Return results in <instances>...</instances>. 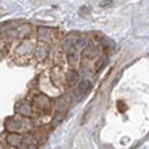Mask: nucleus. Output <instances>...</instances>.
I'll use <instances>...</instances> for the list:
<instances>
[{
  "instance_id": "nucleus-12",
  "label": "nucleus",
  "mask_w": 149,
  "mask_h": 149,
  "mask_svg": "<svg viewBox=\"0 0 149 149\" xmlns=\"http://www.w3.org/2000/svg\"><path fill=\"white\" fill-rule=\"evenodd\" d=\"M90 88H91V82L88 81V79H82L79 84H78V91H79V94H86L90 91Z\"/></svg>"
},
{
  "instance_id": "nucleus-11",
  "label": "nucleus",
  "mask_w": 149,
  "mask_h": 149,
  "mask_svg": "<svg viewBox=\"0 0 149 149\" xmlns=\"http://www.w3.org/2000/svg\"><path fill=\"white\" fill-rule=\"evenodd\" d=\"M66 84L69 86H73V85H76L79 84V73L76 69H70L66 72Z\"/></svg>"
},
{
  "instance_id": "nucleus-13",
  "label": "nucleus",
  "mask_w": 149,
  "mask_h": 149,
  "mask_svg": "<svg viewBox=\"0 0 149 149\" xmlns=\"http://www.w3.org/2000/svg\"><path fill=\"white\" fill-rule=\"evenodd\" d=\"M63 118H64V112H55V115H54V118L51 121V125L52 127H57L58 124L63 121Z\"/></svg>"
},
{
  "instance_id": "nucleus-5",
  "label": "nucleus",
  "mask_w": 149,
  "mask_h": 149,
  "mask_svg": "<svg viewBox=\"0 0 149 149\" xmlns=\"http://www.w3.org/2000/svg\"><path fill=\"white\" fill-rule=\"evenodd\" d=\"M33 106H34L37 110H40V112H48L49 109H51V106H52V102H51V98H49L46 94L39 93L37 95H34Z\"/></svg>"
},
{
  "instance_id": "nucleus-4",
  "label": "nucleus",
  "mask_w": 149,
  "mask_h": 149,
  "mask_svg": "<svg viewBox=\"0 0 149 149\" xmlns=\"http://www.w3.org/2000/svg\"><path fill=\"white\" fill-rule=\"evenodd\" d=\"M102 52H103V46L100 43H93V45H88L84 51H82V55L81 58L84 60H94V58H100L102 57Z\"/></svg>"
},
{
  "instance_id": "nucleus-1",
  "label": "nucleus",
  "mask_w": 149,
  "mask_h": 149,
  "mask_svg": "<svg viewBox=\"0 0 149 149\" xmlns=\"http://www.w3.org/2000/svg\"><path fill=\"white\" fill-rule=\"evenodd\" d=\"M33 127V124L30 121V118H9L6 121V130H9L10 133H19V131H30Z\"/></svg>"
},
{
  "instance_id": "nucleus-16",
  "label": "nucleus",
  "mask_w": 149,
  "mask_h": 149,
  "mask_svg": "<svg viewBox=\"0 0 149 149\" xmlns=\"http://www.w3.org/2000/svg\"><path fill=\"white\" fill-rule=\"evenodd\" d=\"M3 57V51H2V49H0V58H2Z\"/></svg>"
},
{
  "instance_id": "nucleus-10",
  "label": "nucleus",
  "mask_w": 149,
  "mask_h": 149,
  "mask_svg": "<svg viewBox=\"0 0 149 149\" xmlns=\"http://www.w3.org/2000/svg\"><path fill=\"white\" fill-rule=\"evenodd\" d=\"M67 63L72 69H76L81 64V55L76 49H72L70 52H67Z\"/></svg>"
},
{
  "instance_id": "nucleus-15",
  "label": "nucleus",
  "mask_w": 149,
  "mask_h": 149,
  "mask_svg": "<svg viewBox=\"0 0 149 149\" xmlns=\"http://www.w3.org/2000/svg\"><path fill=\"white\" fill-rule=\"evenodd\" d=\"M118 104H119V110H124V109H125V106H122V104H124L122 102H118Z\"/></svg>"
},
{
  "instance_id": "nucleus-7",
  "label": "nucleus",
  "mask_w": 149,
  "mask_h": 149,
  "mask_svg": "<svg viewBox=\"0 0 149 149\" xmlns=\"http://www.w3.org/2000/svg\"><path fill=\"white\" fill-rule=\"evenodd\" d=\"M17 115L22 116V118H31L33 116V112H34V106L29 102H19L15 107Z\"/></svg>"
},
{
  "instance_id": "nucleus-8",
  "label": "nucleus",
  "mask_w": 149,
  "mask_h": 149,
  "mask_svg": "<svg viewBox=\"0 0 149 149\" xmlns=\"http://www.w3.org/2000/svg\"><path fill=\"white\" fill-rule=\"evenodd\" d=\"M49 51H51V48H49V45L43 43V42H39L36 46H34V55L36 58L39 60V61H43L48 55H49Z\"/></svg>"
},
{
  "instance_id": "nucleus-3",
  "label": "nucleus",
  "mask_w": 149,
  "mask_h": 149,
  "mask_svg": "<svg viewBox=\"0 0 149 149\" xmlns=\"http://www.w3.org/2000/svg\"><path fill=\"white\" fill-rule=\"evenodd\" d=\"M57 31L48 29V27H39L37 29V37H39V42H43L46 45L51 46V43H54L57 40Z\"/></svg>"
},
{
  "instance_id": "nucleus-14",
  "label": "nucleus",
  "mask_w": 149,
  "mask_h": 149,
  "mask_svg": "<svg viewBox=\"0 0 149 149\" xmlns=\"http://www.w3.org/2000/svg\"><path fill=\"white\" fill-rule=\"evenodd\" d=\"M110 3H112V0H104V2H102L100 6H107V5H110Z\"/></svg>"
},
{
  "instance_id": "nucleus-9",
  "label": "nucleus",
  "mask_w": 149,
  "mask_h": 149,
  "mask_svg": "<svg viewBox=\"0 0 149 149\" xmlns=\"http://www.w3.org/2000/svg\"><path fill=\"white\" fill-rule=\"evenodd\" d=\"M22 136L19 133H9L6 136V143L10 146V148H19L22 145Z\"/></svg>"
},
{
  "instance_id": "nucleus-6",
  "label": "nucleus",
  "mask_w": 149,
  "mask_h": 149,
  "mask_svg": "<svg viewBox=\"0 0 149 149\" xmlns=\"http://www.w3.org/2000/svg\"><path fill=\"white\" fill-rule=\"evenodd\" d=\"M34 46L30 40H21L19 45H17V49H15V54L18 57H30L33 52H34Z\"/></svg>"
},
{
  "instance_id": "nucleus-2",
  "label": "nucleus",
  "mask_w": 149,
  "mask_h": 149,
  "mask_svg": "<svg viewBox=\"0 0 149 149\" xmlns=\"http://www.w3.org/2000/svg\"><path fill=\"white\" fill-rule=\"evenodd\" d=\"M49 79H51V84L57 90H61L66 85V72L60 66H55L49 70Z\"/></svg>"
}]
</instances>
